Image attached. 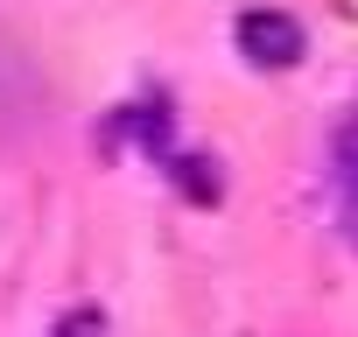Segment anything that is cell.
Returning <instances> with one entry per match:
<instances>
[{
  "instance_id": "cell-1",
  "label": "cell",
  "mask_w": 358,
  "mask_h": 337,
  "mask_svg": "<svg viewBox=\"0 0 358 337\" xmlns=\"http://www.w3.org/2000/svg\"><path fill=\"white\" fill-rule=\"evenodd\" d=\"M330 211H337V232L358 246V106L330 134Z\"/></svg>"
},
{
  "instance_id": "cell-2",
  "label": "cell",
  "mask_w": 358,
  "mask_h": 337,
  "mask_svg": "<svg viewBox=\"0 0 358 337\" xmlns=\"http://www.w3.org/2000/svg\"><path fill=\"white\" fill-rule=\"evenodd\" d=\"M239 50H246L253 64H295V57H302V29H295L288 15H246V22H239Z\"/></svg>"
},
{
  "instance_id": "cell-3",
  "label": "cell",
  "mask_w": 358,
  "mask_h": 337,
  "mask_svg": "<svg viewBox=\"0 0 358 337\" xmlns=\"http://www.w3.org/2000/svg\"><path fill=\"white\" fill-rule=\"evenodd\" d=\"M50 337H106V316H99V309H71Z\"/></svg>"
}]
</instances>
